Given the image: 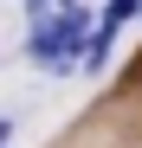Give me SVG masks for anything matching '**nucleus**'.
Instances as JSON below:
<instances>
[{
    "label": "nucleus",
    "instance_id": "nucleus-1",
    "mask_svg": "<svg viewBox=\"0 0 142 148\" xmlns=\"http://www.w3.org/2000/svg\"><path fill=\"white\" fill-rule=\"evenodd\" d=\"M90 19L84 7H58V19L45 13L32 19V39H26V58L45 64V71H71V64H84V39H90Z\"/></svg>",
    "mask_w": 142,
    "mask_h": 148
},
{
    "label": "nucleus",
    "instance_id": "nucleus-2",
    "mask_svg": "<svg viewBox=\"0 0 142 148\" xmlns=\"http://www.w3.org/2000/svg\"><path fill=\"white\" fill-rule=\"evenodd\" d=\"M136 7H142V0H110V7H103V26L123 32V19H136Z\"/></svg>",
    "mask_w": 142,
    "mask_h": 148
},
{
    "label": "nucleus",
    "instance_id": "nucleus-3",
    "mask_svg": "<svg viewBox=\"0 0 142 148\" xmlns=\"http://www.w3.org/2000/svg\"><path fill=\"white\" fill-rule=\"evenodd\" d=\"M7 135H13V129H7V122H0V148H7Z\"/></svg>",
    "mask_w": 142,
    "mask_h": 148
},
{
    "label": "nucleus",
    "instance_id": "nucleus-4",
    "mask_svg": "<svg viewBox=\"0 0 142 148\" xmlns=\"http://www.w3.org/2000/svg\"><path fill=\"white\" fill-rule=\"evenodd\" d=\"M58 7H78V0H58Z\"/></svg>",
    "mask_w": 142,
    "mask_h": 148
},
{
    "label": "nucleus",
    "instance_id": "nucleus-5",
    "mask_svg": "<svg viewBox=\"0 0 142 148\" xmlns=\"http://www.w3.org/2000/svg\"><path fill=\"white\" fill-rule=\"evenodd\" d=\"M136 13H142V7H136Z\"/></svg>",
    "mask_w": 142,
    "mask_h": 148
}]
</instances>
